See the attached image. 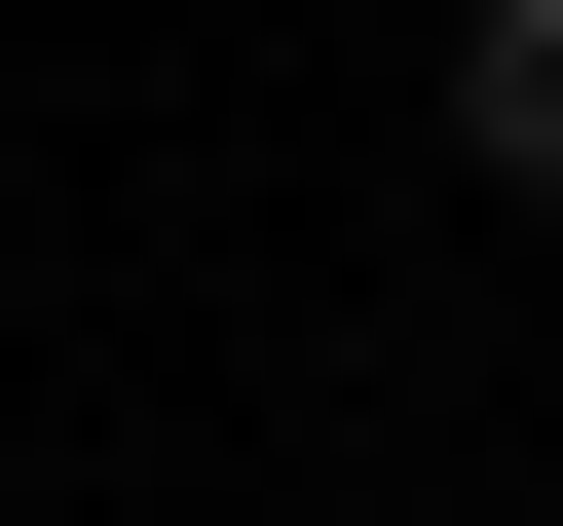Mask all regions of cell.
I'll use <instances>...</instances> for the list:
<instances>
[{
	"label": "cell",
	"instance_id": "obj_1",
	"mask_svg": "<svg viewBox=\"0 0 563 526\" xmlns=\"http://www.w3.org/2000/svg\"><path fill=\"white\" fill-rule=\"evenodd\" d=\"M451 151H488V188H563V0H488V39H451Z\"/></svg>",
	"mask_w": 563,
	"mask_h": 526
}]
</instances>
